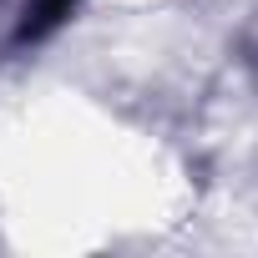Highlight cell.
Instances as JSON below:
<instances>
[{"instance_id": "obj_1", "label": "cell", "mask_w": 258, "mask_h": 258, "mask_svg": "<svg viewBox=\"0 0 258 258\" xmlns=\"http://www.w3.org/2000/svg\"><path fill=\"white\" fill-rule=\"evenodd\" d=\"M76 6V0H31V11H26V26H21V36H41V31H51L66 11Z\"/></svg>"}]
</instances>
